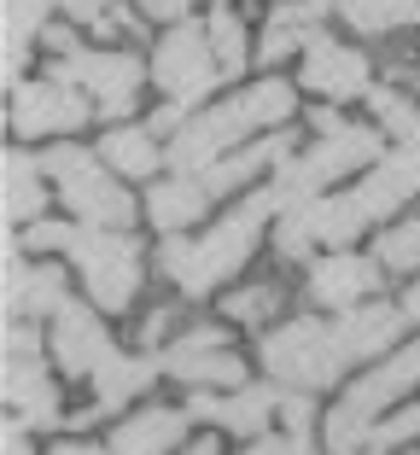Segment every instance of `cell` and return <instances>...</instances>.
Here are the masks:
<instances>
[{
    "mask_svg": "<svg viewBox=\"0 0 420 455\" xmlns=\"http://www.w3.org/2000/svg\"><path fill=\"white\" fill-rule=\"evenodd\" d=\"M274 211H286L281 193L263 188V193H251L240 211L222 216V222L210 228L204 240H181V234H163V245H158V268H163V275H170V281H176L187 298H204L210 286H222L228 275H240V263L258 251V240H263V228H269V216H274Z\"/></svg>",
    "mask_w": 420,
    "mask_h": 455,
    "instance_id": "obj_1",
    "label": "cell"
},
{
    "mask_svg": "<svg viewBox=\"0 0 420 455\" xmlns=\"http://www.w3.org/2000/svg\"><path fill=\"white\" fill-rule=\"evenodd\" d=\"M286 117H292V88H286L281 76H263L258 88H245V94L210 106L204 117H193L187 129L170 140V164H176V170H187V175H199V170H210L217 158H228V147L240 140V134L263 129V123H274V129H281Z\"/></svg>",
    "mask_w": 420,
    "mask_h": 455,
    "instance_id": "obj_2",
    "label": "cell"
},
{
    "mask_svg": "<svg viewBox=\"0 0 420 455\" xmlns=\"http://www.w3.org/2000/svg\"><path fill=\"white\" fill-rule=\"evenodd\" d=\"M41 170H53V181H59V193H65L76 222H88V228H129L135 222V199L106 170L99 152H82L70 140H59V147L41 152Z\"/></svg>",
    "mask_w": 420,
    "mask_h": 455,
    "instance_id": "obj_3",
    "label": "cell"
},
{
    "mask_svg": "<svg viewBox=\"0 0 420 455\" xmlns=\"http://www.w3.org/2000/svg\"><path fill=\"white\" fill-rule=\"evenodd\" d=\"M65 257L82 268V286H88L94 309H129V304H135L140 275H147V257H140V245L129 240L123 228H88V222H76Z\"/></svg>",
    "mask_w": 420,
    "mask_h": 455,
    "instance_id": "obj_4",
    "label": "cell"
},
{
    "mask_svg": "<svg viewBox=\"0 0 420 455\" xmlns=\"http://www.w3.org/2000/svg\"><path fill=\"white\" fill-rule=\"evenodd\" d=\"M258 356H263L274 386H292V391H321L345 374V350H339V339H333V327H321V322L274 327L258 345Z\"/></svg>",
    "mask_w": 420,
    "mask_h": 455,
    "instance_id": "obj_5",
    "label": "cell"
},
{
    "mask_svg": "<svg viewBox=\"0 0 420 455\" xmlns=\"http://www.w3.org/2000/svg\"><path fill=\"white\" fill-rule=\"evenodd\" d=\"M152 82L163 88L170 106H199L210 100V88L222 82V65L210 53V29L204 24H176L170 36L158 41V53H152Z\"/></svg>",
    "mask_w": 420,
    "mask_h": 455,
    "instance_id": "obj_6",
    "label": "cell"
},
{
    "mask_svg": "<svg viewBox=\"0 0 420 455\" xmlns=\"http://www.w3.org/2000/svg\"><path fill=\"white\" fill-rule=\"evenodd\" d=\"M47 76H59V82H76L82 94H94V106H99V117H129L135 111V100H140V82H147V65H140L135 53H70V59H59Z\"/></svg>",
    "mask_w": 420,
    "mask_h": 455,
    "instance_id": "obj_7",
    "label": "cell"
},
{
    "mask_svg": "<svg viewBox=\"0 0 420 455\" xmlns=\"http://www.w3.org/2000/svg\"><path fill=\"white\" fill-rule=\"evenodd\" d=\"M158 368L170 379H187V386L199 391H217V386H245V356L228 345V333L222 327H193V333H181L176 345L158 350Z\"/></svg>",
    "mask_w": 420,
    "mask_h": 455,
    "instance_id": "obj_8",
    "label": "cell"
},
{
    "mask_svg": "<svg viewBox=\"0 0 420 455\" xmlns=\"http://www.w3.org/2000/svg\"><path fill=\"white\" fill-rule=\"evenodd\" d=\"M88 123V100H82L76 82H59V76H41V82H24L12 94V129L24 140L36 134H65V129H82Z\"/></svg>",
    "mask_w": 420,
    "mask_h": 455,
    "instance_id": "obj_9",
    "label": "cell"
},
{
    "mask_svg": "<svg viewBox=\"0 0 420 455\" xmlns=\"http://www.w3.org/2000/svg\"><path fill=\"white\" fill-rule=\"evenodd\" d=\"M374 65H368V53H356V47H345V41L321 36L315 29V41L304 47V88L321 100H362L374 94Z\"/></svg>",
    "mask_w": 420,
    "mask_h": 455,
    "instance_id": "obj_10",
    "label": "cell"
},
{
    "mask_svg": "<svg viewBox=\"0 0 420 455\" xmlns=\"http://www.w3.org/2000/svg\"><path fill=\"white\" fill-rule=\"evenodd\" d=\"M47 345H53L59 368H65L70 379H94L99 362L111 356V333H106V322H99V309H88V304H65L59 309Z\"/></svg>",
    "mask_w": 420,
    "mask_h": 455,
    "instance_id": "obj_11",
    "label": "cell"
},
{
    "mask_svg": "<svg viewBox=\"0 0 420 455\" xmlns=\"http://www.w3.org/2000/svg\"><path fill=\"white\" fill-rule=\"evenodd\" d=\"M374 286H380V263H368V257H356V251H333L310 268L304 298L321 304V309H356Z\"/></svg>",
    "mask_w": 420,
    "mask_h": 455,
    "instance_id": "obj_12",
    "label": "cell"
},
{
    "mask_svg": "<svg viewBox=\"0 0 420 455\" xmlns=\"http://www.w3.org/2000/svg\"><path fill=\"white\" fill-rule=\"evenodd\" d=\"M403 322L408 315L397 304H356V309H345L339 322H333V339H339L345 362H368V356H385V350L397 345Z\"/></svg>",
    "mask_w": 420,
    "mask_h": 455,
    "instance_id": "obj_13",
    "label": "cell"
},
{
    "mask_svg": "<svg viewBox=\"0 0 420 455\" xmlns=\"http://www.w3.org/2000/svg\"><path fill=\"white\" fill-rule=\"evenodd\" d=\"M356 199H362L368 216H397L408 199H420V152L403 147V152H392V158H380L368 170V181L356 188Z\"/></svg>",
    "mask_w": 420,
    "mask_h": 455,
    "instance_id": "obj_14",
    "label": "cell"
},
{
    "mask_svg": "<svg viewBox=\"0 0 420 455\" xmlns=\"http://www.w3.org/2000/svg\"><path fill=\"white\" fill-rule=\"evenodd\" d=\"M292 158V129H274L269 140H251V147L228 152V158H217L210 170H199V188L210 193V199H222V193L245 188L258 170H269V164H286Z\"/></svg>",
    "mask_w": 420,
    "mask_h": 455,
    "instance_id": "obj_15",
    "label": "cell"
},
{
    "mask_svg": "<svg viewBox=\"0 0 420 455\" xmlns=\"http://www.w3.org/2000/svg\"><path fill=\"white\" fill-rule=\"evenodd\" d=\"M6 403L18 427H59V391L41 374V356H6Z\"/></svg>",
    "mask_w": 420,
    "mask_h": 455,
    "instance_id": "obj_16",
    "label": "cell"
},
{
    "mask_svg": "<svg viewBox=\"0 0 420 455\" xmlns=\"http://www.w3.org/2000/svg\"><path fill=\"white\" fill-rule=\"evenodd\" d=\"M408 386H420V339H415L408 350H397L392 362H380L374 374H362V379H356V386L345 391V409H356V415H368V420H374V415L385 409V403H397Z\"/></svg>",
    "mask_w": 420,
    "mask_h": 455,
    "instance_id": "obj_17",
    "label": "cell"
},
{
    "mask_svg": "<svg viewBox=\"0 0 420 455\" xmlns=\"http://www.w3.org/2000/svg\"><path fill=\"white\" fill-rule=\"evenodd\" d=\"M163 368H158V356H117L111 350L106 362H99V374H94V409L82 420H94V415H117L123 403H135L140 391L158 379Z\"/></svg>",
    "mask_w": 420,
    "mask_h": 455,
    "instance_id": "obj_18",
    "label": "cell"
},
{
    "mask_svg": "<svg viewBox=\"0 0 420 455\" xmlns=\"http://www.w3.org/2000/svg\"><path fill=\"white\" fill-rule=\"evenodd\" d=\"M187 450V415L176 409H140L111 432V455H170Z\"/></svg>",
    "mask_w": 420,
    "mask_h": 455,
    "instance_id": "obj_19",
    "label": "cell"
},
{
    "mask_svg": "<svg viewBox=\"0 0 420 455\" xmlns=\"http://www.w3.org/2000/svg\"><path fill=\"white\" fill-rule=\"evenodd\" d=\"M304 164H310L321 181H333V175H345V170H368V164H380V134L345 123V129L321 134V147L304 152Z\"/></svg>",
    "mask_w": 420,
    "mask_h": 455,
    "instance_id": "obj_20",
    "label": "cell"
},
{
    "mask_svg": "<svg viewBox=\"0 0 420 455\" xmlns=\"http://www.w3.org/2000/svg\"><path fill=\"white\" fill-rule=\"evenodd\" d=\"M204 211H210V193L199 188V175H170V181H158L147 193V216L158 222V234H181Z\"/></svg>",
    "mask_w": 420,
    "mask_h": 455,
    "instance_id": "obj_21",
    "label": "cell"
},
{
    "mask_svg": "<svg viewBox=\"0 0 420 455\" xmlns=\"http://www.w3.org/2000/svg\"><path fill=\"white\" fill-rule=\"evenodd\" d=\"M281 386H240L234 397H222L217 427L240 432V438H269V420L281 415Z\"/></svg>",
    "mask_w": 420,
    "mask_h": 455,
    "instance_id": "obj_22",
    "label": "cell"
},
{
    "mask_svg": "<svg viewBox=\"0 0 420 455\" xmlns=\"http://www.w3.org/2000/svg\"><path fill=\"white\" fill-rule=\"evenodd\" d=\"M0 204H6V222H41V164L24 158V152H6L0 164Z\"/></svg>",
    "mask_w": 420,
    "mask_h": 455,
    "instance_id": "obj_23",
    "label": "cell"
},
{
    "mask_svg": "<svg viewBox=\"0 0 420 455\" xmlns=\"http://www.w3.org/2000/svg\"><path fill=\"white\" fill-rule=\"evenodd\" d=\"M315 41V12L304 6V0H292V6H274L269 24H263L258 36V59L263 65H281V59H292L298 47H310Z\"/></svg>",
    "mask_w": 420,
    "mask_h": 455,
    "instance_id": "obj_24",
    "label": "cell"
},
{
    "mask_svg": "<svg viewBox=\"0 0 420 455\" xmlns=\"http://www.w3.org/2000/svg\"><path fill=\"white\" fill-rule=\"evenodd\" d=\"M99 158H106L117 175H152L163 164V152H158V140H152V129L123 123V129H111L106 140H99Z\"/></svg>",
    "mask_w": 420,
    "mask_h": 455,
    "instance_id": "obj_25",
    "label": "cell"
},
{
    "mask_svg": "<svg viewBox=\"0 0 420 455\" xmlns=\"http://www.w3.org/2000/svg\"><path fill=\"white\" fill-rule=\"evenodd\" d=\"M315 245H321V199L286 204V211L274 216V251H281L286 263H298V257H310Z\"/></svg>",
    "mask_w": 420,
    "mask_h": 455,
    "instance_id": "obj_26",
    "label": "cell"
},
{
    "mask_svg": "<svg viewBox=\"0 0 420 455\" xmlns=\"http://www.w3.org/2000/svg\"><path fill=\"white\" fill-rule=\"evenodd\" d=\"M47 6H59V0H6V76H18L24 70V53L29 41L47 36Z\"/></svg>",
    "mask_w": 420,
    "mask_h": 455,
    "instance_id": "obj_27",
    "label": "cell"
},
{
    "mask_svg": "<svg viewBox=\"0 0 420 455\" xmlns=\"http://www.w3.org/2000/svg\"><path fill=\"white\" fill-rule=\"evenodd\" d=\"M339 18L362 36H385L397 24H415L420 18V0H339Z\"/></svg>",
    "mask_w": 420,
    "mask_h": 455,
    "instance_id": "obj_28",
    "label": "cell"
},
{
    "mask_svg": "<svg viewBox=\"0 0 420 455\" xmlns=\"http://www.w3.org/2000/svg\"><path fill=\"white\" fill-rule=\"evenodd\" d=\"M65 304H70V298H65V268H59V263H36L24 275V292H18L12 315H24V322H29V315H59ZM12 315H6V322H12Z\"/></svg>",
    "mask_w": 420,
    "mask_h": 455,
    "instance_id": "obj_29",
    "label": "cell"
},
{
    "mask_svg": "<svg viewBox=\"0 0 420 455\" xmlns=\"http://www.w3.org/2000/svg\"><path fill=\"white\" fill-rule=\"evenodd\" d=\"M368 222H374V216L362 211V199H356V193L321 199V245H339V251H351V240L362 234Z\"/></svg>",
    "mask_w": 420,
    "mask_h": 455,
    "instance_id": "obj_30",
    "label": "cell"
},
{
    "mask_svg": "<svg viewBox=\"0 0 420 455\" xmlns=\"http://www.w3.org/2000/svg\"><path fill=\"white\" fill-rule=\"evenodd\" d=\"M368 106H374L380 129L397 134L403 147H415V140H420V111H415V100H408V94H397V88H374V94H368Z\"/></svg>",
    "mask_w": 420,
    "mask_h": 455,
    "instance_id": "obj_31",
    "label": "cell"
},
{
    "mask_svg": "<svg viewBox=\"0 0 420 455\" xmlns=\"http://www.w3.org/2000/svg\"><path fill=\"white\" fill-rule=\"evenodd\" d=\"M210 53H217V65H222V76H240L245 70V24L234 12H210Z\"/></svg>",
    "mask_w": 420,
    "mask_h": 455,
    "instance_id": "obj_32",
    "label": "cell"
},
{
    "mask_svg": "<svg viewBox=\"0 0 420 455\" xmlns=\"http://www.w3.org/2000/svg\"><path fill=\"white\" fill-rule=\"evenodd\" d=\"M374 263L380 268H420V216H408V222H397V228H385L380 234V251H374Z\"/></svg>",
    "mask_w": 420,
    "mask_h": 455,
    "instance_id": "obj_33",
    "label": "cell"
},
{
    "mask_svg": "<svg viewBox=\"0 0 420 455\" xmlns=\"http://www.w3.org/2000/svg\"><path fill=\"white\" fill-rule=\"evenodd\" d=\"M240 327H263L281 309V286L274 281H258V286H240V292H228V304H222Z\"/></svg>",
    "mask_w": 420,
    "mask_h": 455,
    "instance_id": "obj_34",
    "label": "cell"
},
{
    "mask_svg": "<svg viewBox=\"0 0 420 455\" xmlns=\"http://www.w3.org/2000/svg\"><path fill=\"white\" fill-rule=\"evenodd\" d=\"M281 420H286L292 450H298V455H315V403H310V391H286Z\"/></svg>",
    "mask_w": 420,
    "mask_h": 455,
    "instance_id": "obj_35",
    "label": "cell"
},
{
    "mask_svg": "<svg viewBox=\"0 0 420 455\" xmlns=\"http://www.w3.org/2000/svg\"><path fill=\"white\" fill-rule=\"evenodd\" d=\"M420 438V403H408V409H397L392 420H380V427H374V450H403V443H415Z\"/></svg>",
    "mask_w": 420,
    "mask_h": 455,
    "instance_id": "obj_36",
    "label": "cell"
},
{
    "mask_svg": "<svg viewBox=\"0 0 420 455\" xmlns=\"http://www.w3.org/2000/svg\"><path fill=\"white\" fill-rule=\"evenodd\" d=\"M70 234H76V222H29L24 245L29 251H70Z\"/></svg>",
    "mask_w": 420,
    "mask_h": 455,
    "instance_id": "obj_37",
    "label": "cell"
},
{
    "mask_svg": "<svg viewBox=\"0 0 420 455\" xmlns=\"http://www.w3.org/2000/svg\"><path fill=\"white\" fill-rule=\"evenodd\" d=\"M6 356H41V333L29 322H6Z\"/></svg>",
    "mask_w": 420,
    "mask_h": 455,
    "instance_id": "obj_38",
    "label": "cell"
},
{
    "mask_svg": "<svg viewBox=\"0 0 420 455\" xmlns=\"http://www.w3.org/2000/svg\"><path fill=\"white\" fill-rule=\"evenodd\" d=\"M147 129H152V134H170V140H176V134L187 129V117H181V106H158V111H152V123H147Z\"/></svg>",
    "mask_w": 420,
    "mask_h": 455,
    "instance_id": "obj_39",
    "label": "cell"
},
{
    "mask_svg": "<svg viewBox=\"0 0 420 455\" xmlns=\"http://www.w3.org/2000/svg\"><path fill=\"white\" fill-rule=\"evenodd\" d=\"M70 18H82V24H99V18L111 12V0H59Z\"/></svg>",
    "mask_w": 420,
    "mask_h": 455,
    "instance_id": "obj_40",
    "label": "cell"
},
{
    "mask_svg": "<svg viewBox=\"0 0 420 455\" xmlns=\"http://www.w3.org/2000/svg\"><path fill=\"white\" fill-rule=\"evenodd\" d=\"M170 322H176V309H170V304H158V309L147 315V327H140V339H147V345H158V339L170 333Z\"/></svg>",
    "mask_w": 420,
    "mask_h": 455,
    "instance_id": "obj_41",
    "label": "cell"
},
{
    "mask_svg": "<svg viewBox=\"0 0 420 455\" xmlns=\"http://www.w3.org/2000/svg\"><path fill=\"white\" fill-rule=\"evenodd\" d=\"M135 6H140L147 18H181V12L193 6V0H135Z\"/></svg>",
    "mask_w": 420,
    "mask_h": 455,
    "instance_id": "obj_42",
    "label": "cell"
},
{
    "mask_svg": "<svg viewBox=\"0 0 420 455\" xmlns=\"http://www.w3.org/2000/svg\"><path fill=\"white\" fill-rule=\"evenodd\" d=\"M47 455H111V443H88V438H65V443H53Z\"/></svg>",
    "mask_w": 420,
    "mask_h": 455,
    "instance_id": "obj_43",
    "label": "cell"
},
{
    "mask_svg": "<svg viewBox=\"0 0 420 455\" xmlns=\"http://www.w3.org/2000/svg\"><path fill=\"white\" fill-rule=\"evenodd\" d=\"M240 455H298V450H292V438H251Z\"/></svg>",
    "mask_w": 420,
    "mask_h": 455,
    "instance_id": "obj_44",
    "label": "cell"
},
{
    "mask_svg": "<svg viewBox=\"0 0 420 455\" xmlns=\"http://www.w3.org/2000/svg\"><path fill=\"white\" fill-rule=\"evenodd\" d=\"M0 455H36L24 443V427H18V420H6V438H0Z\"/></svg>",
    "mask_w": 420,
    "mask_h": 455,
    "instance_id": "obj_45",
    "label": "cell"
},
{
    "mask_svg": "<svg viewBox=\"0 0 420 455\" xmlns=\"http://www.w3.org/2000/svg\"><path fill=\"white\" fill-rule=\"evenodd\" d=\"M403 315H408V322H420V286H408V292H403Z\"/></svg>",
    "mask_w": 420,
    "mask_h": 455,
    "instance_id": "obj_46",
    "label": "cell"
},
{
    "mask_svg": "<svg viewBox=\"0 0 420 455\" xmlns=\"http://www.w3.org/2000/svg\"><path fill=\"white\" fill-rule=\"evenodd\" d=\"M176 455H217V443H210V438H199V443H187V450H176Z\"/></svg>",
    "mask_w": 420,
    "mask_h": 455,
    "instance_id": "obj_47",
    "label": "cell"
},
{
    "mask_svg": "<svg viewBox=\"0 0 420 455\" xmlns=\"http://www.w3.org/2000/svg\"><path fill=\"white\" fill-rule=\"evenodd\" d=\"M304 6H310L315 18H327V12H333V0H304Z\"/></svg>",
    "mask_w": 420,
    "mask_h": 455,
    "instance_id": "obj_48",
    "label": "cell"
},
{
    "mask_svg": "<svg viewBox=\"0 0 420 455\" xmlns=\"http://www.w3.org/2000/svg\"><path fill=\"white\" fill-rule=\"evenodd\" d=\"M415 152H420V140H415Z\"/></svg>",
    "mask_w": 420,
    "mask_h": 455,
    "instance_id": "obj_49",
    "label": "cell"
},
{
    "mask_svg": "<svg viewBox=\"0 0 420 455\" xmlns=\"http://www.w3.org/2000/svg\"><path fill=\"white\" fill-rule=\"evenodd\" d=\"M408 455H420V450H408Z\"/></svg>",
    "mask_w": 420,
    "mask_h": 455,
    "instance_id": "obj_50",
    "label": "cell"
}]
</instances>
